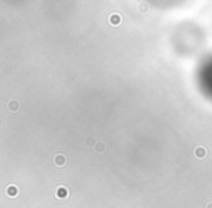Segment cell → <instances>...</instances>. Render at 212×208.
I'll list each match as a JSON object with an SVG mask.
<instances>
[{
  "instance_id": "obj_1",
  "label": "cell",
  "mask_w": 212,
  "mask_h": 208,
  "mask_svg": "<svg viewBox=\"0 0 212 208\" xmlns=\"http://www.w3.org/2000/svg\"><path fill=\"white\" fill-rule=\"evenodd\" d=\"M55 196L58 198V200H70L71 198V194H70V191H68L65 186H58L57 189H55Z\"/></svg>"
},
{
  "instance_id": "obj_2",
  "label": "cell",
  "mask_w": 212,
  "mask_h": 208,
  "mask_svg": "<svg viewBox=\"0 0 212 208\" xmlns=\"http://www.w3.org/2000/svg\"><path fill=\"white\" fill-rule=\"evenodd\" d=\"M52 163H54L55 167H64L67 165V157L63 153H57L54 156V159H52Z\"/></svg>"
},
{
  "instance_id": "obj_3",
  "label": "cell",
  "mask_w": 212,
  "mask_h": 208,
  "mask_svg": "<svg viewBox=\"0 0 212 208\" xmlns=\"http://www.w3.org/2000/svg\"><path fill=\"white\" fill-rule=\"evenodd\" d=\"M206 154H208V150L205 149L204 146H198V147H195V150H193V156H195L198 160H204L205 157H206Z\"/></svg>"
},
{
  "instance_id": "obj_4",
  "label": "cell",
  "mask_w": 212,
  "mask_h": 208,
  "mask_svg": "<svg viewBox=\"0 0 212 208\" xmlns=\"http://www.w3.org/2000/svg\"><path fill=\"white\" fill-rule=\"evenodd\" d=\"M108 19H109V23L112 26H119L122 23V15H121V13H116V12L110 13Z\"/></svg>"
},
{
  "instance_id": "obj_5",
  "label": "cell",
  "mask_w": 212,
  "mask_h": 208,
  "mask_svg": "<svg viewBox=\"0 0 212 208\" xmlns=\"http://www.w3.org/2000/svg\"><path fill=\"white\" fill-rule=\"evenodd\" d=\"M6 195H7L9 198H16V196L19 195V189H17L16 185H9V186L6 188Z\"/></svg>"
},
{
  "instance_id": "obj_6",
  "label": "cell",
  "mask_w": 212,
  "mask_h": 208,
  "mask_svg": "<svg viewBox=\"0 0 212 208\" xmlns=\"http://www.w3.org/2000/svg\"><path fill=\"white\" fill-rule=\"evenodd\" d=\"M7 108H9V111H12L13 114H16L17 111L21 109V103H19V101H16V99H10L7 102Z\"/></svg>"
},
{
  "instance_id": "obj_7",
  "label": "cell",
  "mask_w": 212,
  "mask_h": 208,
  "mask_svg": "<svg viewBox=\"0 0 212 208\" xmlns=\"http://www.w3.org/2000/svg\"><path fill=\"white\" fill-rule=\"evenodd\" d=\"M98 144V141L93 138V136H89L86 137L84 140V147H87V149H94V146Z\"/></svg>"
},
{
  "instance_id": "obj_8",
  "label": "cell",
  "mask_w": 212,
  "mask_h": 208,
  "mask_svg": "<svg viewBox=\"0 0 212 208\" xmlns=\"http://www.w3.org/2000/svg\"><path fill=\"white\" fill-rule=\"evenodd\" d=\"M93 150L96 151V153H99V154L105 153V151H106V144H105V143H102V141H98V144L94 146Z\"/></svg>"
},
{
  "instance_id": "obj_9",
  "label": "cell",
  "mask_w": 212,
  "mask_h": 208,
  "mask_svg": "<svg viewBox=\"0 0 212 208\" xmlns=\"http://www.w3.org/2000/svg\"><path fill=\"white\" fill-rule=\"evenodd\" d=\"M138 12H141V13H147V12H148V3L141 2V3L138 4Z\"/></svg>"
},
{
  "instance_id": "obj_10",
  "label": "cell",
  "mask_w": 212,
  "mask_h": 208,
  "mask_svg": "<svg viewBox=\"0 0 212 208\" xmlns=\"http://www.w3.org/2000/svg\"><path fill=\"white\" fill-rule=\"evenodd\" d=\"M205 208H212V201H211V202H208L206 205H205Z\"/></svg>"
}]
</instances>
